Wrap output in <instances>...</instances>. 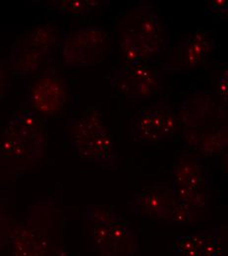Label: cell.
Segmentation results:
<instances>
[{"instance_id": "6da1fadb", "label": "cell", "mask_w": 228, "mask_h": 256, "mask_svg": "<svg viewBox=\"0 0 228 256\" xmlns=\"http://www.w3.org/2000/svg\"><path fill=\"white\" fill-rule=\"evenodd\" d=\"M114 30L122 64H148L166 44L161 14L152 3L138 1L119 12Z\"/></svg>"}, {"instance_id": "7a4b0ae2", "label": "cell", "mask_w": 228, "mask_h": 256, "mask_svg": "<svg viewBox=\"0 0 228 256\" xmlns=\"http://www.w3.org/2000/svg\"><path fill=\"white\" fill-rule=\"evenodd\" d=\"M45 130L43 118L25 106L13 112L0 137V166L19 172L41 160L47 144Z\"/></svg>"}, {"instance_id": "3957f363", "label": "cell", "mask_w": 228, "mask_h": 256, "mask_svg": "<svg viewBox=\"0 0 228 256\" xmlns=\"http://www.w3.org/2000/svg\"><path fill=\"white\" fill-rule=\"evenodd\" d=\"M55 213V204L50 198L36 200L29 207L10 232L13 256H65L52 234Z\"/></svg>"}, {"instance_id": "277c9868", "label": "cell", "mask_w": 228, "mask_h": 256, "mask_svg": "<svg viewBox=\"0 0 228 256\" xmlns=\"http://www.w3.org/2000/svg\"><path fill=\"white\" fill-rule=\"evenodd\" d=\"M226 112L219 108L212 94L206 90H196L187 96L180 106L178 114L179 124L184 129L186 144L198 149V146L207 134L225 124H219V120H225Z\"/></svg>"}, {"instance_id": "5b68a950", "label": "cell", "mask_w": 228, "mask_h": 256, "mask_svg": "<svg viewBox=\"0 0 228 256\" xmlns=\"http://www.w3.org/2000/svg\"><path fill=\"white\" fill-rule=\"evenodd\" d=\"M180 128L174 108L160 100L136 112L129 122V132L134 141L153 144L171 138Z\"/></svg>"}, {"instance_id": "8992f818", "label": "cell", "mask_w": 228, "mask_h": 256, "mask_svg": "<svg viewBox=\"0 0 228 256\" xmlns=\"http://www.w3.org/2000/svg\"><path fill=\"white\" fill-rule=\"evenodd\" d=\"M108 42V32L97 26L81 27L64 32L59 42L64 66L82 68L98 64L104 54Z\"/></svg>"}, {"instance_id": "52a82bcc", "label": "cell", "mask_w": 228, "mask_h": 256, "mask_svg": "<svg viewBox=\"0 0 228 256\" xmlns=\"http://www.w3.org/2000/svg\"><path fill=\"white\" fill-rule=\"evenodd\" d=\"M110 86L129 100H144L163 90V73L149 64H122L111 70Z\"/></svg>"}, {"instance_id": "ba28073f", "label": "cell", "mask_w": 228, "mask_h": 256, "mask_svg": "<svg viewBox=\"0 0 228 256\" xmlns=\"http://www.w3.org/2000/svg\"><path fill=\"white\" fill-rule=\"evenodd\" d=\"M68 87L64 76L54 65H48L29 88L25 108L39 116H51L65 106Z\"/></svg>"}, {"instance_id": "9c48e42d", "label": "cell", "mask_w": 228, "mask_h": 256, "mask_svg": "<svg viewBox=\"0 0 228 256\" xmlns=\"http://www.w3.org/2000/svg\"><path fill=\"white\" fill-rule=\"evenodd\" d=\"M212 48L211 31L203 27L197 28L170 50L162 69L167 73H189L205 64Z\"/></svg>"}, {"instance_id": "30bf717a", "label": "cell", "mask_w": 228, "mask_h": 256, "mask_svg": "<svg viewBox=\"0 0 228 256\" xmlns=\"http://www.w3.org/2000/svg\"><path fill=\"white\" fill-rule=\"evenodd\" d=\"M177 198L172 186L167 184H156L150 188L136 192L127 202L129 211L146 217L165 222L177 204Z\"/></svg>"}, {"instance_id": "8fae6325", "label": "cell", "mask_w": 228, "mask_h": 256, "mask_svg": "<svg viewBox=\"0 0 228 256\" xmlns=\"http://www.w3.org/2000/svg\"><path fill=\"white\" fill-rule=\"evenodd\" d=\"M72 145L83 160L99 166L103 170H118V155L115 143L106 128L73 141Z\"/></svg>"}, {"instance_id": "7c38bea8", "label": "cell", "mask_w": 228, "mask_h": 256, "mask_svg": "<svg viewBox=\"0 0 228 256\" xmlns=\"http://www.w3.org/2000/svg\"><path fill=\"white\" fill-rule=\"evenodd\" d=\"M172 184L185 186L194 190L209 192L210 176L206 160L189 154L181 155L169 170Z\"/></svg>"}, {"instance_id": "4fadbf2b", "label": "cell", "mask_w": 228, "mask_h": 256, "mask_svg": "<svg viewBox=\"0 0 228 256\" xmlns=\"http://www.w3.org/2000/svg\"><path fill=\"white\" fill-rule=\"evenodd\" d=\"M55 50L21 48L13 44L10 52V64L17 79H27L34 74L45 62L51 60Z\"/></svg>"}, {"instance_id": "5bb4252c", "label": "cell", "mask_w": 228, "mask_h": 256, "mask_svg": "<svg viewBox=\"0 0 228 256\" xmlns=\"http://www.w3.org/2000/svg\"><path fill=\"white\" fill-rule=\"evenodd\" d=\"M139 238L125 218L110 224V242L106 256H138Z\"/></svg>"}, {"instance_id": "9a60e30c", "label": "cell", "mask_w": 228, "mask_h": 256, "mask_svg": "<svg viewBox=\"0 0 228 256\" xmlns=\"http://www.w3.org/2000/svg\"><path fill=\"white\" fill-rule=\"evenodd\" d=\"M104 128L101 114L94 106H89L83 112L80 118L67 120V135L71 142L87 137Z\"/></svg>"}, {"instance_id": "2e32d148", "label": "cell", "mask_w": 228, "mask_h": 256, "mask_svg": "<svg viewBox=\"0 0 228 256\" xmlns=\"http://www.w3.org/2000/svg\"><path fill=\"white\" fill-rule=\"evenodd\" d=\"M13 44L21 48L55 50L59 44L58 32L54 27L49 25L39 26L18 36Z\"/></svg>"}, {"instance_id": "e0dca14e", "label": "cell", "mask_w": 228, "mask_h": 256, "mask_svg": "<svg viewBox=\"0 0 228 256\" xmlns=\"http://www.w3.org/2000/svg\"><path fill=\"white\" fill-rule=\"evenodd\" d=\"M44 7L49 12L62 16H87L93 14L100 1L98 0H52L44 1Z\"/></svg>"}, {"instance_id": "ac0fdd59", "label": "cell", "mask_w": 228, "mask_h": 256, "mask_svg": "<svg viewBox=\"0 0 228 256\" xmlns=\"http://www.w3.org/2000/svg\"><path fill=\"white\" fill-rule=\"evenodd\" d=\"M209 232L180 236L173 242V256H201Z\"/></svg>"}, {"instance_id": "d6986e66", "label": "cell", "mask_w": 228, "mask_h": 256, "mask_svg": "<svg viewBox=\"0 0 228 256\" xmlns=\"http://www.w3.org/2000/svg\"><path fill=\"white\" fill-rule=\"evenodd\" d=\"M228 144V126H224L204 136L198 146V150L205 157H212L224 151Z\"/></svg>"}, {"instance_id": "ffe728a7", "label": "cell", "mask_w": 228, "mask_h": 256, "mask_svg": "<svg viewBox=\"0 0 228 256\" xmlns=\"http://www.w3.org/2000/svg\"><path fill=\"white\" fill-rule=\"evenodd\" d=\"M124 217L118 214L112 206L101 205H88L83 215L85 222H91L93 224H112Z\"/></svg>"}, {"instance_id": "44dd1931", "label": "cell", "mask_w": 228, "mask_h": 256, "mask_svg": "<svg viewBox=\"0 0 228 256\" xmlns=\"http://www.w3.org/2000/svg\"><path fill=\"white\" fill-rule=\"evenodd\" d=\"M110 242V224H94L90 238V250L101 256H106Z\"/></svg>"}, {"instance_id": "7402d4cb", "label": "cell", "mask_w": 228, "mask_h": 256, "mask_svg": "<svg viewBox=\"0 0 228 256\" xmlns=\"http://www.w3.org/2000/svg\"><path fill=\"white\" fill-rule=\"evenodd\" d=\"M199 213L200 212L192 205L178 200L170 217L164 223L167 224H193L196 223Z\"/></svg>"}, {"instance_id": "603a6c76", "label": "cell", "mask_w": 228, "mask_h": 256, "mask_svg": "<svg viewBox=\"0 0 228 256\" xmlns=\"http://www.w3.org/2000/svg\"><path fill=\"white\" fill-rule=\"evenodd\" d=\"M203 256H223V248L219 240V232H209L206 244L203 250Z\"/></svg>"}, {"instance_id": "cb8c5ba5", "label": "cell", "mask_w": 228, "mask_h": 256, "mask_svg": "<svg viewBox=\"0 0 228 256\" xmlns=\"http://www.w3.org/2000/svg\"><path fill=\"white\" fill-rule=\"evenodd\" d=\"M217 94L218 96L224 102H228V68L221 71L218 83H217Z\"/></svg>"}, {"instance_id": "d4e9b609", "label": "cell", "mask_w": 228, "mask_h": 256, "mask_svg": "<svg viewBox=\"0 0 228 256\" xmlns=\"http://www.w3.org/2000/svg\"><path fill=\"white\" fill-rule=\"evenodd\" d=\"M209 14L217 16L227 15L228 11V0H209L208 1Z\"/></svg>"}, {"instance_id": "484cf974", "label": "cell", "mask_w": 228, "mask_h": 256, "mask_svg": "<svg viewBox=\"0 0 228 256\" xmlns=\"http://www.w3.org/2000/svg\"><path fill=\"white\" fill-rule=\"evenodd\" d=\"M10 226L7 217L0 212V252L5 246L10 238Z\"/></svg>"}, {"instance_id": "4316f807", "label": "cell", "mask_w": 228, "mask_h": 256, "mask_svg": "<svg viewBox=\"0 0 228 256\" xmlns=\"http://www.w3.org/2000/svg\"><path fill=\"white\" fill-rule=\"evenodd\" d=\"M4 88V69H3V62H0V98Z\"/></svg>"}, {"instance_id": "83f0119b", "label": "cell", "mask_w": 228, "mask_h": 256, "mask_svg": "<svg viewBox=\"0 0 228 256\" xmlns=\"http://www.w3.org/2000/svg\"></svg>"}, {"instance_id": "f1b7e54d", "label": "cell", "mask_w": 228, "mask_h": 256, "mask_svg": "<svg viewBox=\"0 0 228 256\" xmlns=\"http://www.w3.org/2000/svg\"></svg>"}]
</instances>
